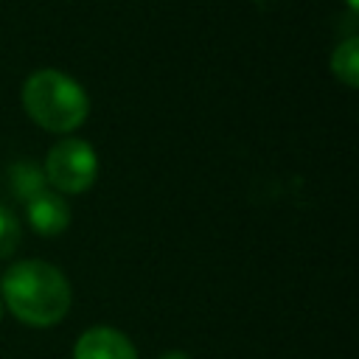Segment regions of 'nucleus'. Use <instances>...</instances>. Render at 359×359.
<instances>
[{
    "mask_svg": "<svg viewBox=\"0 0 359 359\" xmlns=\"http://www.w3.org/2000/svg\"><path fill=\"white\" fill-rule=\"evenodd\" d=\"M0 292L8 311L31 328H50L62 323L73 300L62 269L36 258L11 264L0 280Z\"/></svg>",
    "mask_w": 359,
    "mask_h": 359,
    "instance_id": "f257e3e1",
    "label": "nucleus"
},
{
    "mask_svg": "<svg viewBox=\"0 0 359 359\" xmlns=\"http://www.w3.org/2000/svg\"><path fill=\"white\" fill-rule=\"evenodd\" d=\"M20 95H22V107L28 118L36 126L56 132V135H67L79 129L90 112V101L81 84L53 67H42L31 73Z\"/></svg>",
    "mask_w": 359,
    "mask_h": 359,
    "instance_id": "f03ea898",
    "label": "nucleus"
},
{
    "mask_svg": "<svg viewBox=\"0 0 359 359\" xmlns=\"http://www.w3.org/2000/svg\"><path fill=\"white\" fill-rule=\"evenodd\" d=\"M42 174L56 194H84L98 177L95 149L81 137H65L48 151Z\"/></svg>",
    "mask_w": 359,
    "mask_h": 359,
    "instance_id": "7ed1b4c3",
    "label": "nucleus"
},
{
    "mask_svg": "<svg viewBox=\"0 0 359 359\" xmlns=\"http://www.w3.org/2000/svg\"><path fill=\"white\" fill-rule=\"evenodd\" d=\"M73 359H137V351L132 339L118 328L93 325L76 339Z\"/></svg>",
    "mask_w": 359,
    "mask_h": 359,
    "instance_id": "20e7f679",
    "label": "nucleus"
},
{
    "mask_svg": "<svg viewBox=\"0 0 359 359\" xmlns=\"http://www.w3.org/2000/svg\"><path fill=\"white\" fill-rule=\"evenodd\" d=\"M25 216L39 236H59L70 224V208L65 196L50 188H42L31 199H25Z\"/></svg>",
    "mask_w": 359,
    "mask_h": 359,
    "instance_id": "39448f33",
    "label": "nucleus"
},
{
    "mask_svg": "<svg viewBox=\"0 0 359 359\" xmlns=\"http://www.w3.org/2000/svg\"><path fill=\"white\" fill-rule=\"evenodd\" d=\"M331 73L345 84V87H356L359 84V39L348 36L345 42H339L331 53Z\"/></svg>",
    "mask_w": 359,
    "mask_h": 359,
    "instance_id": "423d86ee",
    "label": "nucleus"
},
{
    "mask_svg": "<svg viewBox=\"0 0 359 359\" xmlns=\"http://www.w3.org/2000/svg\"><path fill=\"white\" fill-rule=\"evenodd\" d=\"M8 180H11V191H14V196L17 199H31L34 194H39L42 188H48V182H45V174H42V168H36L34 163H28V160H20V163H14L11 165V171H8Z\"/></svg>",
    "mask_w": 359,
    "mask_h": 359,
    "instance_id": "0eeeda50",
    "label": "nucleus"
},
{
    "mask_svg": "<svg viewBox=\"0 0 359 359\" xmlns=\"http://www.w3.org/2000/svg\"><path fill=\"white\" fill-rule=\"evenodd\" d=\"M17 244H20V222L6 205H0V258L14 255Z\"/></svg>",
    "mask_w": 359,
    "mask_h": 359,
    "instance_id": "6e6552de",
    "label": "nucleus"
},
{
    "mask_svg": "<svg viewBox=\"0 0 359 359\" xmlns=\"http://www.w3.org/2000/svg\"><path fill=\"white\" fill-rule=\"evenodd\" d=\"M160 359H191L185 351H168V353H163Z\"/></svg>",
    "mask_w": 359,
    "mask_h": 359,
    "instance_id": "1a4fd4ad",
    "label": "nucleus"
},
{
    "mask_svg": "<svg viewBox=\"0 0 359 359\" xmlns=\"http://www.w3.org/2000/svg\"><path fill=\"white\" fill-rule=\"evenodd\" d=\"M348 6H351V8L356 11V8H359V0H348Z\"/></svg>",
    "mask_w": 359,
    "mask_h": 359,
    "instance_id": "9d476101",
    "label": "nucleus"
},
{
    "mask_svg": "<svg viewBox=\"0 0 359 359\" xmlns=\"http://www.w3.org/2000/svg\"><path fill=\"white\" fill-rule=\"evenodd\" d=\"M0 320H3V300H0Z\"/></svg>",
    "mask_w": 359,
    "mask_h": 359,
    "instance_id": "9b49d317",
    "label": "nucleus"
}]
</instances>
